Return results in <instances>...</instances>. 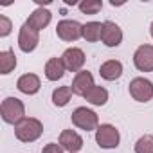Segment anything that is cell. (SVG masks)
<instances>
[{"label":"cell","instance_id":"7","mask_svg":"<svg viewBox=\"0 0 153 153\" xmlns=\"http://www.w3.org/2000/svg\"><path fill=\"white\" fill-rule=\"evenodd\" d=\"M61 61H63V65H65L67 70H70V72H81V68L85 65V52L81 49H78V47H70V49H67L63 52Z\"/></svg>","mask_w":153,"mask_h":153},{"label":"cell","instance_id":"12","mask_svg":"<svg viewBox=\"0 0 153 153\" xmlns=\"http://www.w3.org/2000/svg\"><path fill=\"white\" fill-rule=\"evenodd\" d=\"M59 146L65 151L78 153L83 148V139H81L79 133H76L74 130H63L61 135H59Z\"/></svg>","mask_w":153,"mask_h":153},{"label":"cell","instance_id":"4","mask_svg":"<svg viewBox=\"0 0 153 153\" xmlns=\"http://www.w3.org/2000/svg\"><path fill=\"white\" fill-rule=\"evenodd\" d=\"M119 140H121V135H119L117 128L112 126V124H101L96 130V142L103 149H114V148H117Z\"/></svg>","mask_w":153,"mask_h":153},{"label":"cell","instance_id":"8","mask_svg":"<svg viewBox=\"0 0 153 153\" xmlns=\"http://www.w3.org/2000/svg\"><path fill=\"white\" fill-rule=\"evenodd\" d=\"M133 63L140 72H153V45H140L133 54Z\"/></svg>","mask_w":153,"mask_h":153},{"label":"cell","instance_id":"24","mask_svg":"<svg viewBox=\"0 0 153 153\" xmlns=\"http://www.w3.org/2000/svg\"><path fill=\"white\" fill-rule=\"evenodd\" d=\"M65 149L59 146V144H56V142H49V144H45L43 146V149H42V153H63Z\"/></svg>","mask_w":153,"mask_h":153},{"label":"cell","instance_id":"10","mask_svg":"<svg viewBox=\"0 0 153 153\" xmlns=\"http://www.w3.org/2000/svg\"><path fill=\"white\" fill-rule=\"evenodd\" d=\"M38 42H40L38 31H34L27 24H24L22 29H20V34H18V47H20V51L22 52H33L36 49Z\"/></svg>","mask_w":153,"mask_h":153},{"label":"cell","instance_id":"3","mask_svg":"<svg viewBox=\"0 0 153 153\" xmlns=\"http://www.w3.org/2000/svg\"><path fill=\"white\" fill-rule=\"evenodd\" d=\"M72 124L78 126L79 130L92 131V130L99 128V117L94 110H90L87 106H79L72 112Z\"/></svg>","mask_w":153,"mask_h":153},{"label":"cell","instance_id":"18","mask_svg":"<svg viewBox=\"0 0 153 153\" xmlns=\"http://www.w3.org/2000/svg\"><path fill=\"white\" fill-rule=\"evenodd\" d=\"M103 36V24L101 22H87L83 25V38L87 42H99Z\"/></svg>","mask_w":153,"mask_h":153},{"label":"cell","instance_id":"2","mask_svg":"<svg viewBox=\"0 0 153 153\" xmlns=\"http://www.w3.org/2000/svg\"><path fill=\"white\" fill-rule=\"evenodd\" d=\"M0 114H2L4 123L7 124H18L20 121H24L25 117V106L18 97H6L0 105Z\"/></svg>","mask_w":153,"mask_h":153},{"label":"cell","instance_id":"16","mask_svg":"<svg viewBox=\"0 0 153 153\" xmlns=\"http://www.w3.org/2000/svg\"><path fill=\"white\" fill-rule=\"evenodd\" d=\"M65 65L61 61V58H51L45 63V78L49 81H58L65 76Z\"/></svg>","mask_w":153,"mask_h":153},{"label":"cell","instance_id":"11","mask_svg":"<svg viewBox=\"0 0 153 153\" xmlns=\"http://www.w3.org/2000/svg\"><path fill=\"white\" fill-rule=\"evenodd\" d=\"M103 43L106 47H119L123 42V29L115 24V22H103V36H101Z\"/></svg>","mask_w":153,"mask_h":153},{"label":"cell","instance_id":"22","mask_svg":"<svg viewBox=\"0 0 153 153\" xmlns=\"http://www.w3.org/2000/svg\"><path fill=\"white\" fill-rule=\"evenodd\" d=\"M135 153H153V135H142L135 142Z\"/></svg>","mask_w":153,"mask_h":153},{"label":"cell","instance_id":"25","mask_svg":"<svg viewBox=\"0 0 153 153\" xmlns=\"http://www.w3.org/2000/svg\"><path fill=\"white\" fill-rule=\"evenodd\" d=\"M149 34H151V38H153V22H151V25H149Z\"/></svg>","mask_w":153,"mask_h":153},{"label":"cell","instance_id":"13","mask_svg":"<svg viewBox=\"0 0 153 153\" xmlns=\"http://www.w3.org/2000/svg\"><path fill=\"white\" fill-rule=\"evenodd\" d=\"M51 20H52V13L49 11V9H43V7H38V9H34L33 13H31V16L27 18V25L31 27V29H34V31H42V29H45L49 24H51Z\"/></svg>","mask_w":153,"mask_h":153},{"label":"cell","instance_id":"1","mask_svg":"<svg viewBox=\"0 0 153 153\" xmlns=\"http://www.w3.org/2000/svg\"><path fill=\"white\" fill-rule=\"evenodd\" d=\"M43 133V124L34 117H25L15 126V135L22 142H34Z\"/></svg>","mask_w":153,"mask_h":153},{"label":"cell","instance_id":"15","mask_svg":"<svg viewBox=\"0 0 153 153\" xmlns=\"http://www.w3.org/2000/svg\"><path fill=\"white\" fill-rule=\"evenodd\" d=\"M99 74H101V78L106 79V81H115V79H119L123 76V63L117 61V59H108V61H105L101 65Z\"/></svg>","mask_w":153,"mask_h":153},{"label":"cell","instance_id":"14","mask_svg":"<svg viewBox=\"0 0 153 153\" xmlns=\"http://www.w3.org/2000/svg\"><path fill=\"white\" fill-rule=\"evenodd\" d=\"M42 83H40V78L36 74H24L18 78L16 81V88L22 92V94H27V96H33L40 90Z\"/></svg>","mask_w":153,"mask_h":153},{"label":"cell","instance_id":"23","mask_svg":"<svg viewBox=\"0 0 153 153\" xmlns=\"http://www.w3.org/2000/svg\"><path fill=\"white\" fill-rule=\"evenodd\" d=\"M11 29H13V24H11V20L6 16V15H0V36H7L9 33H11Z\"/></svg>","mask_w":153,"mask_h":153},{"label":"cell","instance_id":"17","mask_svg":"<svg viewBox=\"0 0 153 153\" xmlns=\"http://www.w3.org/2000/svg\"><path fill=\"white\" fill-rule=\"evenodd\" d=\"M16 67V56L11 49L0 52V74H11Z\"/></svg>","mask_w":153,"mask_h":153},{"label":"cell","instance_id":"21","mask_svg":"<svg viewBox=\"0 0 153 153\" xmlns=\"http://www.w3.org/2000/svg\"><path fill=\"white\" fill-rule=\"evenodd\" d=\"M101 9H103L101 0H83V2H79V11L83 15H96Z\"/></svg>","mask_w":153,"mask_h":153},{"label":"cell","instance_id":"5","mask_svg":"<svg viewBox=\"0 0 153 153\" xmlns=\"http://www.w3.org/2000/svg\"><path fill=\"white\" fill-rule=\"evenodd\" d=\"M130 96L139 103H148L153 99V83L146 78H135L130 81Z\"/></svg>","mask_w":153,"mask_h":153},{"label":"cell","instance_id":"19","mask_svg":"<svg viewBox=\"0 0 153 153\" xmlns=\"http://www.w3.org/2000/svg\"><path fill=\"white\" fill-rule=\"evenodd\" d=\"M85 99H87L90 105H94V106H103V105H106V101H108V90L103 88V87H94V88L85 96Z\"/></svg>","mask_w":153,"mask_h":153},{"label":"cell","instance_id":"20","mask_svg":"<svg viewBox=\"0 0 153 153\" xmlns=\"http://www.w3.org/2000/svg\"><path fill=\"white\" fill-rule=\"evenodd\" d=\"M70 96H72V88L70 87H58L54 92H52V103L54 106H67L68 101H70Z\"/></svg>","mask_w":153,"mask_h":153},{"label":"cell","instance_id":"9","mask_svg":"<svg viewBox=\"0 0 153 153\" xmlns=\"http://www.w3.org/2000/svg\"><path fill=\"white\" fill-rule=\"evenodd\" d=\"M96 85H94V76L90 74V72H87V70H81V72H78L74 76V81H72V94H76V96H87L92 88H94Z\"/></svg>","mask_w":153,"mask_h":153},{"label":"cell","instance_id":"6","mask_svg":"<svg viewBox=\"0 0 153 153\" xmlns=\"http://www.w3.org/2000/svg\"><path fill=\"white\" fill-rule=\"evenodd\" d=\"M56 34L63 42H76L83 38V25L76 20H61L56 25Z\"/></svg>","mask_w":153,"mask_h":153}]
</instances>
